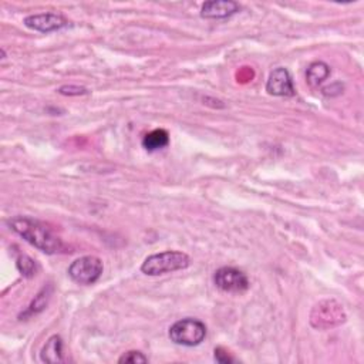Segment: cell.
I'll use <instances>...</instances> for the list:
<instances>
[{
    "label": "cell",
    "instance_id": "9c48e42d",
    "mask_svg": "<svg viewBox=\"0 0 364 364\" xmlns=\"http://www.w3.org/2000/svg\"><path fill=\"white\" fill-rule=\"evenodd\" d=\"M241 11V6L232 0H211L207 2L201 8V18L204 19H228L238 13Z\"/></svg>",
    "mask_w": 364,
    "mask_h": 364
},
{
    "label": "cell",
    "instance_id": "30bf717a",
    "mask_svg": "<svg viewBox=\"0 0 364 364\" xmlns=\"http://www.w3.org/2000/svg\"><path fill=\"white\" fill-rule=\"evenodd\" d=\"M40 358L43 363H62L63 361V340L60 336H52L42 348Z\"/></svg>",
    "mask_w": 364,
    "mask_h": 364
},
{
    "label": "cell",
    "instance_id": "5b68a950",
    "mask_svg": "<svg viewBox=\"0 0 364 364\" xmlns=\"http://www.w3.org/2000/svg\"><path fill=\"white\" fill-rule=\"evenodd\" d=\"M103 273V262L97 256H83L69 266V276L79 285H93Z\"/></svg>",
    "mask_w": 364,
    "mask_h": 364
},
{
    "label": "cell",
    "instance_id": "6da1fadb",
    "mask_svg": "<svg viewBox=\"0 0 364 364\" xmlns=\"http://www.w3.org/2000/svg\"><path fill=\"white\" fill-rule=\"evenodd\" d=\"M8 224L26 242L45 254L55 255L63 252L64 249L62 239L46 224L38 220L29 217H16L9 220Z\"/></svg>",
    "mask_w": 364,
    "mask_h": 364
},
{
    "label": "cell",
    "instance_id": "8992f818",
    "mask_svg": "<svg viewBox=\"0 0 364 364\" xmlns=\"http://www.w3.org/2000/svg\"><path fill=\"white\" fill-rule=\"evenodd\" d=\"M214 283L218 289L228 293H242L249 289L248 276L242 271L231 266L218 269L214 275Z\"/></svg>",
    "mask_w": 364,
    "mask_h": 364
},
{
    "label": "cell",
    "instance_id": "52a82bcc",
    "mask_svg": "<svg viewBox=\"0 0 364 364\" xmlns=\"http://www.w3.org/2000/svg\"><path fill=\"white\" fill-rule=\"evenodd\" d=\"M26 28L42 32V33H50L60 30L69 25V21L57 13H40V15H32L25 19Z\"/></svg>",
    "mask_w": 364,
    "mask_h": 364
},
{
    "label": "cell",
    "instance_id": "3957f363",
    "mask_svg": "<svg viewBox=\"0 0 364 364\" xmlns=\"http://www.w3.org/2000/svg\"><path fill=\"white\" fill-rule=\"evenodd\" d=\"M347 316L343 306L336 299H323L310 312V324L319 330L337 327L346 322Z\"/></svg>",
    "mask_w": 364,
    "mask_h": 364
},
{
    "label": "cell",
    "instance_id": "e0dca14e",
    "mask_svg": "<svg viewBox=\"0 0 364 364\" xmlns=\"http://www.w3.org/2000/svg\"><path fill=\"white\" fill-rule=\"evenodd\" d=\"M215 360H217L218 363H222V364H228V363H232V361H234V358H232L224 348H221V347L215 348Z\"/></svg>",
    "mask_w": 364,
    "mask_h": 364
},
{
    "label": "cell",
    "instance_id": "7a4b0ae2",
    "mask_svg": "<svg viewBox=\"0 0 364 364\" xmlns=\"http://www.w3.org/2000/svg\"><path fill=\"white\" fill-rule=\"evenodd\" d=\"M190 265L191 259L187 254L178 251H165L148 256L144 261L141 271L148 276H159L164 273L187 269Z\"/></svg>",
    "mask_w": 364,
    "mask_h": 364
},
{
    "label": "cell",
    "instance_id": "ba28073f",
    "mask_svg": "<svg viewBox=\"0 0 364 364\" xmlns=\"http://www.w3.org/2000/svg\"><path fill=\"white\" fill-rule=\"evenodd\" d=\"M266 91L276 97H292L295 96V87L289 72L283 67L275 69L266 83Z\"/></svg>",
    "mask_w": 364,
    "mask_h": 364
},
{
    "label": "cell",
    "instance_id": "277c9868",
    "mask_svg": "<svg viewBox=\"0 0 364 364\" xmlns=\"http://www.w3.org/2000/svg\"><path fill=\"white\" fill-rule=\"evenodd\" d=\"M207 337V326L197 319H182L169 327V339L179 346L194 347Z\"/></svg>",
    "mask_w": 364,
    "mask_h": 364
},
{
    "label": "cell",
    "instance_id": "2e32d148",
    "mask_svg": "<svg viewBox=\"0 0 364 364\" xmlns=\"http://www.w3.org/2000/svg\"><path fill=\"white\" fill-rule=\"evenodd\" d=\"M59 93L63 96H84L89 91L84 87H79V86H63L59 89Z\"/></svg>",
    "mask_w": 364,
    "mask_h": 364
},
{
    "label": "cell",
    "instance_id": "9a60e30c",
    "mask_svg": "<svg viewBox=\"0 0 364 364\" xmlns=\"http://www.w3.org/2000/svg\"><path fill=\"white\" fill-rule=\"evenodd\" d=\"M45 293H46V289L36 297V300L32 303V306H30V309H29V313L30 314H33V313H39L40 310H43L45 307H46V305H47V299H49V296L47 297H45Z\"/></svg>",
    "mask_w": 364,
    "mask_h": 364
},
{
    "label": "cell",
    "instance_id": "8fae6325",
    "mask_svg": "<svg viewBox=\"0 0 364 364\" xmlns=\"http://www.w3.org/2000/svg\"><path fill=\"white\" fill-rule=\"evenodd\" d=\"M169 144V135L165 130L157 128L148 132L142 140V147L147 151H158Z\"/></svg>",
    "mask_w": 364,
    "mask_h": 364
},
{
    "label": "cell",
    "instance_id": "7c38bea8",
    "mask_svg": "<svg viewBox=\"0 0 364 364\" xmlns=\"http://www.w3.org/2000/svg\"><path fill=\"white\" fill-rule=\"evenodd\" d=\"M330 76V67L323 62H314L309 66L306 79L312 87H319Z\"/></svg>",
    "mask_w": 364,
    "mask_h": 364
},
{
    "label": "cell",
    "instance_id": "4fadbf2b",
    "mask_svg": "<svg viewBox=\"0 0 364 364\" xmlns=\"http://www.w3.org/2000/svg\"><path fill=\"white\" fill-rule=\"evenodd\" d=\"M18 268L22 272V275H25L26 278H32L33 275H36V263L32 258L22 255L18 259Z\"/></svg>",
    "mask_w": 364,
    "mask_h": 364
},
{
    "label": "cell",
    "instance_id": "5bb4252c",
    "mask_svg": "<svg viewBox=\"0 0 364 364\" xmlns=\"http://www.w3.org/2000/svg\"><path fill=\"white\" fill-rule=\"evenodd\" d=\"M148 358L141 353V351H127L124 353L120 358L118 363H131V364H138V363H147Z\"/></svg>",
    "mask_w": 364,
    "mask_h": 364
}]
</instances>
